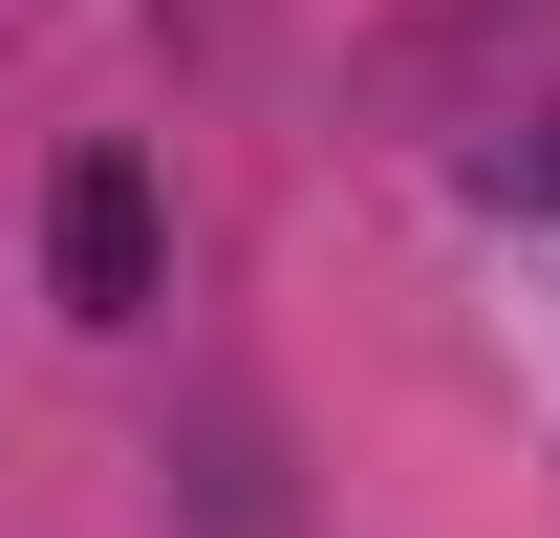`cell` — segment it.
Here are the masks:
<instances>
[{
    "label": "cell",
    "mask_w": 560,
    "mask_h": 538,
    "mask_svg": "<svg viewBox=\"0 0 560 538\" xmlns=\"http://www.w3.org/2000/svg\"><path fill=\"white\" fill-rule=\"evenodd\" d=\"M44 259H66V324H130V302H151V173H130V151H86V173H66Z\"/></svg>",
    "instance_id": "6da1fadb"
}]
</instances>
